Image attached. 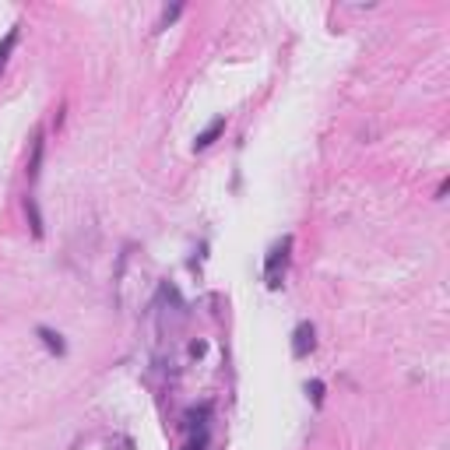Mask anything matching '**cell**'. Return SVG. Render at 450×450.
<instances>
[{
  "mask_svg": "<svg viewBox=\"0 0 450 450\" xmlns=\"http://www.w3.org/2000/svg\"><path fill=\"white\" fill-rule=\"evenodd\" d=\"M289 247H292V236H285L281 243L271 247L267 264H264V281H267V289H278V285H281V274H285V260H289Z\"/></svg>",
  "mask_w": 450,
  "mask_h": 450,
  "instance_id": "obj_1",
  "label": "cell"
},
{
  "mask_svg": "<svg viewBox=\"0 0 450 450\" xmlns=\"http://www.w3.org/2000/svg\"><path fill=\"white\" fill-rule=\"evenodd\" d=\"M313 334H317V331H313L310 320H303V324L292 331V356H296V359H306V356L313 352V345H317Z\"/></svg>",
  "mask_w": 450,
  "mask_h": 450,
  "instance_id": "obj_2",
  "label": "cell"
},
{
  "mask_svg": "<svg viewBox=\"0 0 450 450\" xmlns=\"http://www.w3.org/2000/svg\"><path fill=\"white\" fill-rule=\"evenodd\" d=\"M222 131H225V120H222V117H218V120H211V124H208V127L194 138V148H197V151H204V148H208V144L222 134Z\"/></svg>",
  "mask_w": 450,
  "mask_h": 450,
  "instance_id": "obj_3",
  "label": "cell"
},
{
  "mask_svg": "<svg viewBox=\"0 0 450 450\" xmlns=\"http://www.w3.org/2000/svg\"><path fill=\"white\" fill-rule=\"evenodd\" d=\"M39 338H42V345L53 352V356H64L67 352V345H64V338L56 334V331H49V327H39Z\"/></svg>",
  "mask_w": 450,
  "mask_h": 450,
  "instance_id": "obj_4",
  "label": "cell"
},
{
  "mask_svg": "<svg viewBox=\"0 0 450 450\" xmlns=\"http://www.w3.org/2000/svg\"><path fill=\"white\" fill-rule=\"evenodd\" d=\"M42 151H46V138H35V151H32V165H28V180H39L42 173Z\"/></svg>",
  "mask_w": 450,
  "mask_h": 450,
  "instance_id": "obj_5",
  "label": "cell"
},
{
  "mask_svg": "<svg viewBox=\"0 0 450 450\" xmlns=\"http://www.w3.org/2000/svg\"><path fill=\"white\" fill-rule=\"evenodd\" d=\"M25 211H28V222H32V233H35V236H42V215H39L35 197H25Z\"/></svg>",
  "mask_w": 450,
  "mask_h": 450,
  "instance_id": "obj_6",
  "label": "cell"
},
{
  "mask_svg": "<svg viewBox=\"0 0 450 450\" xmlns=\"http://www.w3.org/2000/svg\"><path fill=\"white\" fill-rule=\"evenodd\" d=\"M15 42H18V28H11V32L4 35V42H0V71H4V64H8V56H11Z\"/></svg>",
  "mask_w": 450,
  "mask_h": 450,
  "instance_id": "obj_7",
  "label": "cell"
},
{
  "mask_svg": "<svg viewBox=\"0 0 450 450\" xmlns=\"http://www.w3.org/2000/svg\"><path fill=\"white\" fill-rule=\"evenodd\" d=\"M176 15H180V4H176V8H169V11L162 15V22H158V28H165V25H169V22H173Z\"/></svg>",
  "mask_w": 450,
  "mask_h": 450,
  "instance_id": "obj_8",
  "label": "cell"
}]
</instances>
